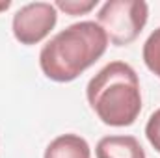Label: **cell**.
Masks as SVG:
<instances>
[{
    "instance_id": "1",
    "label": "cell",
    "mask_w": 160,
    "mask_h": 158,
    "mask_svg": "<svg viewBox=\"0 0 160 158\" xmlns=\"http://www.w3.org/2000/svg\"><path fill=\"white\" fill-rule=\"evenodd\" d=\"M108 48V37L95 21H80L58 32L39 52L43 75L54 82H73Z\"/></svg>"
},
{
    "instance_id": "2",
    "label": "cell",
    "mask_w": 160,
    "mask_h": 158,
    "mask_svg": "<svg viewBox=\"0 0 160 158\" xmlns=\"http://www.w3.org/2000/svg\"><path fill=\"white\" fill-rule=\"evenodd\" d=\"M89 108L108 126H130L142 112V87L125 62H110L88 82Z\"/></svg>"
},
{
    "instance_id": "3",
    "label": "cell",
    "mask_w": 160,
    "mask_h": 158,
    "mask_svg": "<svg viewBox=\"0 0 160 158\" xmlns=\"http://www.w3.org/2000/svg\"><path fill=\"white\" fill-rule=\"evenodd\" d=\"M149 19L143 0H108L97 13V22L116 47H127L138 39Z\"/></svg>"
},
{
    "instance_id": "4",
    "label": "cell",
    "mask_w": 160,
    "mask_h": 158,
    "mask_svg": "<svg viewBox=\"0 0 160 158\" xmlns=\"http://www.w3.org/2000/svg\"><path fill=\"white\" fill-rule=\"evenodd\" d=\"M58 22V9L50 2H30L22 6L11 21V30L21 45L43 41Z\"/></svg>"
},
{
    "instance_id": "5",
    "label": "cell",
    "mask_w": 160,
    "mask_h": 158,
    "mask_svg": "<svg viewBox=\"0 0 160 158\" xmlns=\"http://www.w3.org/2000/svg\"><path fill=\"white\" fill-rule=\"evenodd\" d=\"M97 158H145V151L134 136H104L95 147Z\"/></svg>"
},
{
    "instance_id": "6",
    "label": "cell",
    "mask_w": 160,
    "mask_h": 158,
    "mask_svg": "<svg viewBox=\"0 0 160 158\" xmlns=\"http://www.w3.org/2000/svg\"><path fill=\"white\" fill-rule=\"evenodd\" d=\"M43 158H91V149L78 134H62L48 143Z\"/></svg>"
},
{
    "instance_id": "7",
    "label": "cell",
    "mask_w": 160,
    "mask_h": 158,
    "mask_svg": "<svg viewBox=\"0 0 160 158\" xmlns=\"http://www.w3.org/2000/svg\"><path fill=\"white\" fill-rule=\"evenodd\" d=\"M143 63L147 69L160 78V28H157L143 43Z\"/></svg>"
},
{
    "instance_id": "8",
    "label": "cell",
    "mask_w": 160,
    "mask_h": 158,
    "mask_svg": "<svg viewBox=\"0 0 160 158\" xmlns=\"http://www.w3.org/2000/svg\"><path fill=\"white\" fill-rule=\"evenodd\" d=\"M99 2L97 0H58L54 6L56 9L65 11L67 15H84L89 13Z\"/></svg>"
},
{
    "instance_id": "9",
    "label": "cell",
    "mask_w": 160,
    "mask_h": 158,
    "mask_svg": "<svg viewBox=\"0 0 160 158\" xmlns=\"http://www.w3.org/2000/svg\"><path fill=\"white\" fill-rule=\"evenodd\" d=\"M145 136H147L149 143L155 147V151L160 153V108L151 114V117L145 125Z\"/></svg>"
},
{
    "instance_id": "10",
    "label": "cell",
    "mask_w": 160,
    "mask_h": 158,
    "mask_svg": "<svg viewBox=\"0 0 160 158\" xmlns=\"http://www.w3.org/2000/svg\"><path fill=\"white\" fill-rule=\"evenodd\" d=\"M9 6H11V2H9V0H2V2H0V11H6Z\"/></svg>"
}]
</instances>
